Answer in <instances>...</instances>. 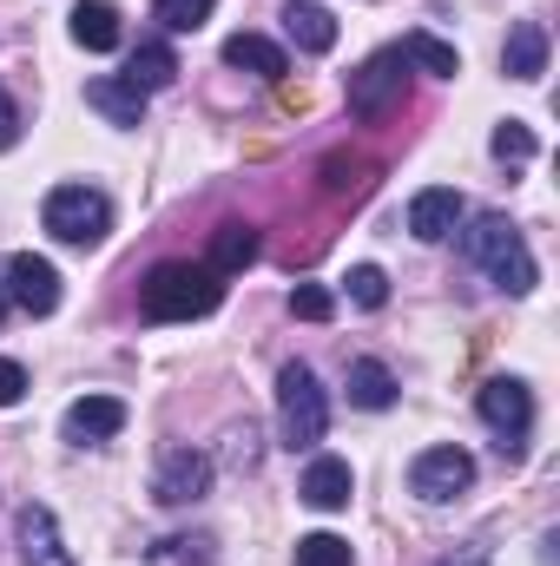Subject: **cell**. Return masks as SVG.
<instances>
[{
	"instance_id": "obj_20",
	"label": "cell",
	"mask_w": 560,
	"mask_h": 566,
	"mask_svg": "<svg viewBox=\"0 0 560 566\" xmlns=\"http://www.w3.org/2000/svg\"><path fill=\"white\" fill-rule=\"evenodd\" d=\"M251 258H258V231H251V224H218V231H211V264H205V271H211V277H231V271H245Z\"/></svg>"
},
{
	"instance_id": "obj_17",
	"label": "cell",
	"mask_w": 560,
	"mask_h": 566,
	"mask_svg": "<svg viewBox=\"0 0 560 566\" xmlns=\"http://www.w3.org/2000/svg\"><path fill=\"white\" fill-rule=\"evenodd\" d=\"M86 106L106 119V126H139L145 119V93L126 80H86Z\"/></svg>"
},
{
	"instance_id": "obj_14",
	"label": "cell",
	"mask_w": 560,
	"mask_h": 566,
	"mask_svg": "<svg viewBox=\"0 0 560 566\" xmlns=\"http://www.w3.org/2000/svg\"><path fill=\"white\" fill-rule=\"evenodd\" d=\"M278 20H283V40H290L297 53H330V46H336V13H330L323 0H290Z\"/></svg>"
},
{
	"instance_id": "obj_15",
	"label": "cell",
	"mask_w": 560,
	"mask_h": 566,
	"mask_svg": "<svg viewBox=\"0 0 560 566\" xmlns=\"http://www.w3.org/2000/svg\"><path fill=\"white\" fill-rule=\"evenodd\" d=\"M66 33H73V46H86V53H113V46H120V7H113V0H73Z\"/></svg>"
},
{
	"instance_id": "obj_30",
	"label": "cell",
	"mask_w": 560,
	"mask_h": 566,
	"mask_svg": "<svg viewBox=\"0 0 560 566\" xmlns=\"http://www.w3.org/2000/svg\"><path fill=\"white\" fill-rule=\"evenodd\" d=\"M13 139H20V106H13V99H7V86H0V151H7Z\"/></svg>"
},
{
	"instance_id": "obj_5",
	"label": "cell",
	"mask_w": 560,
	"mask_h": 566,
	"mask_svg": "<svg viewBox=\"0 0 560 566\" xmlns=\"http://www.w3.org/2000/svg\"><path fill=\"white\" fill-rule=\"evenodd\" d=\"M475 409H481V422L495 428L501 461H521V454H528V428H535V396H528V382L495 376V382H481Z\"/></svg>"
},
{
	"instance_id": "obj_21",
	"label": "cell",
	"mask_w": 560,
	"mask_h": 566,
	"mask_svg": "<svg viewBox=\"0 0 560 566\" xmlns=\"http://www.w3.org/2000/svg\"><path fill=\"white\" fill-rule=\"evenodd\" d=\"M178 80V53L165 46V40H145L139 53L126 60V86H139V93H158V86H172Z\"/></svg>"
},
{
	"instance_id": "obj_16",
	"label": "cell",
	"mask_w": 560,
	"mask_h": 566,
	"mask_svg": "<svg viewBox=\"0 0 560 566\" xmlns=\"http://www.w3.org/2000/svg\"><path fill=\"white\" fill-rule=\"evenodd\" d=\"M501 66H508V80H541L548 73V27L541 20H521L515 33H508V46H501Z\"/></svg>"
},
{
	"instance_id": "obj_31",
	"label": "cell",
	"mask_w": 560,
	"mask_h": 566,
	"mask_svg": "<svg viewBox=\"0 0 560 566\" xmlns=\"http://www.w3.org/2000/svg\"><path fill=\"white\" fill-rule=\"evenodd\" d=\"M251 441H258V428H251V422L231 428V454H238V461H258V448H251Z\"/></svg>"
},
{
	"instance_id": "obj_27",
	"label": "cell",
	"mask_w": 560,
	"mask_h": 566,
	"mask_svg": "<svg viewBox=\"0 0 560 566\" xmlns=\"http://www.w3.org/2000/svg\"><path fill=\"white\" fill-rule=\"evenodd\" d=\"M290 316H303V323H330V316H336V296H330L323 283H297V290H290Z\"/></svg>"
},
{
	"instance_id": "obj_6",
	"label": "cell",
	"mask_w": 560,
	"mask_h": 566,
	"mask_svg": "<svg viewBox=\"0 0 560 566\" xmlns=\"http://www.w3.org/2000/svg\"><path fill=\"white\" fill-rule=\"evenodd\" d=\"M475 488V454L468 448H422L416 461H409V494L428 501V507H448V501H462Z\"/></svg>"
},
{
	"instance_id": "obj_11",
	"label": "cell",
	"mask_w": 560,
	"mask_h": 566,
	"mask_svg": "<svg viewBox=\"0 0 560 566\" xmlns=\"http://www.w3.org/2000/svg\"><path fill=\"white\" fill-rule=\"evenodd\" d=\"M13 541H20V560H27V566H73L66 541H60V521H53V507H40V501H27V507H20V521H13Z\"/></svg>"
},
{
	"instance_id": "obj_28",
	"label": "cell",
	"mask_w": 560,
	"mask_h": 566,
	"mask_svg": "<svg viewBox=\"0 0 560 566\" xmlns=\"http://www.w3.org/2000/svg\"><path fill=\"white\" fill-rule=\"evenodd\" d=\"M323 185H330V191H363V185H370V165H363V158L330 151V158H323Z\"/></svg>"
},
{
	"instance_id": "obj_19",
	"label": "cell",
	"mask_w": 560,
	"mask_h": 566,
	"mask_svg": "<svg viewBox=\"0 0 560 566\" xmlns=\"http://www.w3.org/2000/svg\"><path fill=\"white\" fill-rule=\"evenodd\" d=\"M350 402L356 409H370V416H383L390 402H396V376H390V363H376V356H363V363H350Z\"/></svg>"
},
{
	"instance_id": "obj_32",
	"label": "cell",
	"mask_w": 560,
	"mask_h": 566,
	"mask_svg": "<svg viewBox=\"0 0 560 566\" xmlns=\"http://www.w3.org/2000/svg\"><path fill=\"white\" fill-rule=\"evenodd\" d=\"M442 566H488V547H468L462 560H442Z\"/></svg>"
},
{
	"instance_id": "obj_33",
	"label": "cell",
	"mask_w": 560,
	"mask_h": 566,
	"mask_svg": "<svg viewBox=\"0 0 560 566\" xmlns=\"http://www.w3.org/2000/svg\"><path fill=\"white\" fill-rule=\"evenodd\" d=\"M0 316H7V290H0Z\"/></svg>"
},
{
	"instance_id": "obj_22",
	"label": "cell",
	"mask_w": 560,
	"mask_h": 566,
	"mask_svg": "<svg viewBox=\"0 0 560 566\" xmlns=\"http://www.w3.org/2000/svg\"><path fill=\"white\" fill-rule=\"evenodd\" d=\"M409 66H422V73H435V80H455L462 73V53L448 46V40H435V33H403V46H396Z\"/></svg>"
},
{
	"instance_id": "obj_2",
	"label": "cell",
	"mask_w": 560,
	"mask_h": 566,
	"mask_svg": "<svg viewBox=\"0 0 560 566\" xmlns=\"http://www.w3.org/2000/svg\"><path fill=\"white\" fill-rule=\"evenodd\" d=\"M225 296V283L211 277L205 264H152L139 283V310L145 323H191V316H211Z\"/></svg>"
},
{
	"instance_id": "obj_7",
	"label": "cell",
	"mask_w": 560,
	"mask_h": 566,
	"mask_svg": "<svg viewBox=\"0 0 560 566\" xmlns=\"http://www.w3.org/2000/svg\"><path fill=\"white\" fill-rule=\"evenodd\" d=\"M403 86H409V60L396 46H383V53H370L350 73V113L356 119H383L390 106H403Z\"/></svg>"
},
{
	"instance_id": "obj_25",
	"label": "cell",
	"mask_w": 560,
	"mask_h": 566,
	"mask_svg": "<svg viewBox=\"0 0 560 566\" xmlns=\"http://www.w3.org/2000/svg\"><path fill=\"white\" fill-rule=\"evenodd\" d=\"M356 554H350V541L343 534H303L297 541V566H350Z\"/></svg>"
},
{
	"instance_id": "obj_13",
	"label": "cell",
	"mask_w": 560,
	"mask_h": 566,
	"mask_svg": "<svg viewBox=\"0 0 560 566\" xmlns=\"http://www.w3.org/2000/svg\"><path fill=\"white\" fill-rule=\"evenodd\" d=\"M317 514H336V507H350V494H356V474H350V461H336V454H317L310 468H303V488H297Z\"/></svg>"
},
{
	"instance_id": "obj_8",
	"label": "cell",
	"mask_w": 560,
	"mask_h": 566,
	"mask_svg": "<svg viewBox=\"0 0 560 566\" xmlns=\"http://www.w3.org/2000/svg\"><path fill=\"white\" fill-rule=\"evenodd\" d=\"M211 494V454L205 448H165L158 474H152V501L158 507H191Z\"/></svg>"
},
{
	"instance_id": "obj_29",
	"label": "cell",
	"mask_w": 560,
	"mask_h": 566,
	"mask_svg": "<svg viewBox=\"0 0 560 566\" xmlns=\"http://www.w3.org/2000/svg\"><path fill=\"white\" fill-rule=\"evenodd\" d=\"M20 396H27V369L13 356H0V409H13Z\"/></svg>"
},
{
	"instance_id": "obj_12",
	"label": "cell",
	"mask_w": 560,
	"mask_h": 566,
	"mask_svg": "<svg viewBox=\"0 0 560 566\" xmlns=\"http://www.w3.org/2000/svg\"><path fill=\"white\" fill-rule=\"evenodd\" d=\"M60 428H66L73 448H86V441H113V434L126 428V402H120V396H80Z\"/></svg>"
},
{
	"instance_id": "obj_26",
	"label": "cell",
	"mask_w": 560,
	"mask_h": 566,
	"mask_svg": "<svg viewBox=\"0 0 560 566\" xmlns=\"http://www.w3.org/2000/svg\"><path fill=\"white\" fill-rule=\"evenodd\" d=\"M343 290H350L356 310H383V303H390V277H383L376 264H356V271L343 277Z\"/></svg>"
},
{
	"instance_id": "obj_10",
	"label": "cell",
	"mask_w": 560,
	"mask_h": 566,
	"mask_svg": "<svg viewBox=\"0 0 560 566\" xmlns=\"http://www.w3.org/2000/svg\"><path fill=\"white\" fill-rule=\"evenodd\" d=\"M462 218H468V198H462L455 185H428V191L409 198V231H416L422 244L455 238V231H462Z\"/></svg>"
},
{
	"instance_id": "obj_4",
	"label": "cell",
	"mask_w": 560,
	"mask_h": 566,
	"mask_svg": "<svg viewBox=\"0 0 560 566\" xmlns=\"http://www.w3.org/2000/svg\"><path fill=\"white\" fill-rule=\"evenodd\" d=\"M40 224H46L60 244L93 251V244H106V231H113V198H106L100 185H53L46 205H40Z\"/></svg>"
},
{
	"instance_id": "obj_23",
	"label": "cell",
	"mask_w": 560,
	"mask_h": 566,
	"mask_svg": "<svg viewBox=\"0 0 560 566\" xmlns=\"http://www.w3.org/2000/svg\"><path fill=\"white\" fill-rule=\"evenodd\" d=\"M488 151H495L501 165H528V158L541 151V139H535L521 119H501V126H495V139H488Z\"/></svg>"
},
{
	"instance_id": "obj_9",
	"label": "cell",
	"mask_w": 560,
	"mask_h": 566,
	"mask_svg": "<svg viewBox=\"0 0 560 566\" xmlns=\"http://www.w3.org/2000/svg\"><path fill=\"white\" fill-rule=\"evenodd\" d=\"M0 290H7V303H20L27 316H53V310H60V271H53L46 258H33V251H13V258L0 264Z\"/></svg>"
},
{
	"instance_id": "obj_1",
	"label": "cell",
	"mask_w": 560,
	"mask_h": 566,
	"mask_svg": "<svg viewBox=\"0 0 560 566\" xmlns=\"http://www.w3.org/2000/svg\"><path fill=\"white\" fill-rule=\"evenodd\" d=\"M462 258H468L481 277L495 283V290H508V296H528V290L541 283V271H535V251H528L521 224H508V211L475 218V224L462 231Z\"/></svg>"
},
{
	"instance_id": "obj_24",
	"label": "cell",
	"mask_w": 560,
	"mask_h": 566,
	"mask_svg": "<svg viewBox=\"0 0 560 566\" xmlns=\"http://www.w3.org/2000/svg\"><path fill=\"white\" fill-rule=\"evenodd\" d=\"M211 7L218 0H152V13L165 20V33H198L211 20Z\"/></svg>"
},
{
	"instance_id": "obj_18",
	"label": "cell",
	"mask_w": 560,
	"mask_h": 566,
	"mask_svg": "<svg viewBox=\"0 0 560 566\" xmlns=\"http://www.w3.org/2000/svg\"><path fill=\"white\" fill-rule=\"evenodd\" d=\"M225 66H245V73H265V80H283V73H290L283 46L265 40V33H231V40H225Z\"/></svg>"
},
{
	"instance_id": "obj_3",
	"label": "cell",
	"mask_w": 560,
	"mask_h": 566,
	"mask_svg": "<svg viewBox=\"0 0 560 566\" xmlns=\"http://www.w3.org/2000/svg\"><path fill=\"white\" fill-rule=\"evenodd\" d=\"M278 434L290 454L317 448L330 434V396H323V382H317L310 363H283L278 369Z\"/></svg>"
}]
</instances>
